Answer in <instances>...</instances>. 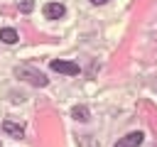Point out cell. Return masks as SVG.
Listing matches in <instances>:
<instances>
[{
    "instance_id": "8992f818",
    "label": "cell",
    "mask_w": 157,
    "mask_h": 147,
    "mask_svg": "<svg viewBox=\"0 0 157 147\" xmlns=\"http://www.w3.org/2000/svg\"><path fill=\"white\" fill-rule=\"evenodd\" d=\"M0 39H2L5 44H15L20 37H17V32H15L12 27H2V29H0Z\"/></svg>"
},
{
    "instance_id": "277c9868",
    "label": "cell",
    "mask_w": 157,
    "mask_h": 147,
    "mask_svg": "<svg viewBox=\"0 0 157 147\" xmlns=\"http://www.w3.org/2000/svg\"><path fill=\"white\" fill-rule=\"evenodd\" d=\"M64 12H66V7L61 2H47L44 5V17L47 20H59V17H64Z\"/></svg>"
},
{
    "instance_id": "6da1fadb",
    "label": "cell",
    "mask_w": 157,
    "mask_h": 147,
    "mask_svg": "<svg viewBox=\"0 0 157 147\" xmlns=\"http://www.w3.org/2000/svg\"><path fill=\"white\" fill-rule=\"evenodd\" d=\"M17 76L20 78H25V81H29L32 86H47V76L42 74V71H34V69H29V66H20L17 69Z\"/></svg>"
},
{
    "instance_id": "ba28073f",
    "label": "cell",
    "mask_w": 157,
    "mask_h": 147,
    "mask_svg": "<svg viewBox=\"0 0 157 147\" xmlns=\"http://www.w3.org/2000/svg\"><path fill=\"white\" fill-rule=\"evenodd\" d=\"M32 7H34L32 0H22V2H20V10H22V12H32Z\"/></svg>"
},
{
    "instance_id": "9c48e42d",
    "label": "cell",
    "mask_w": 157,
    "mask_h": 147,
    "mask_svg": "<svg viewBox=\"0 0 157 147\" xmlns=\"http://www.w3.org/2000/svg\"><path fill=\"white\" fill-rule=\"evenodd\" d=\"M91 2H96V5H103V2H108V0H91Z\"/></svg>"
},
{
    "instance_id": "7a4b0ae2",
    "label": "cell",
    "mask_w": 157,
    "mask_h": 147,
    "mask_svg": "<svg viewBox=\"0 0 157 147\" xmlns=\"http://www.w3.org/2000/svg\"><path fill=\"white\" fill-rule=\"evenodd\" d=\"M52 71H56V74H66V76H76V74H78V64H74V61H64V59H54V61H52Z\"/></svg>"
},
{
    "instance_id": "5b68a950",
    "label": "cell",
    "mask_w": 157,
    "mask_h": 147,
    "mask_svg": "<svg viewBox=\"0 0 157 147\" xmlns=\"http://www.w3.org/2000/svg\"><path fill=\"white\" fill-rule=\"evenodd\" d=\"M2 130H5L7 135H15V137H22V135H25V127L17 125V123H12V120H5V123H2Z\"/></svg>"
},
{
    "instance_id": "3957f363",
    "label": "cell",
    "mask_w": 157,
    "mask_h": 147,
    "mask_svg": "<svg viewBox=\"0 0 157 147\" xmlns=\"http://www.w3.org/2000/svg\"><path fill=\"white\" fill-rule=\"evenodd\" d=\"M142 140H145V135H142L140 130H135V132H128L125 137H120V140L115 142V147H140Z\"/></svg>"
},
{
    "instance_id": "52a82bcc",
    "label": "cell",
    "mask_w": 157,
    "mask_h": 147,
    "mask_svg": "<svg viewBox=\"0 0 157 147\" xmlns=\"http://www.w3.org/2000/svg\"><path fill=\"white\" fill-rule=\"evenodd\" d=\"M71 118L86 123V120H88V108H86V105H74V108H71Z\"/></svg>"
}]
</instances>
